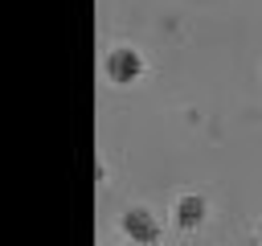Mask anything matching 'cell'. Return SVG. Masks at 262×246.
<instances>
[{
	"label": "cell",
	"mask_w": 262,
	"mask_h": 246,
	"mask_svg": "<svg viewBox=\"0 0 262 246\" xmlns=\"http://www.w3.org/2000/svg\"><path fill=\"white\" fill-rule=\"evenodd\" d=\"M127 230H131L135 238H151V221H147L143 213H131V217H127Z\"/></svg>",
	"instance_id": "6da1fadb"
},
{
	"label": "cell",
	"mask_w": 262,
	"mask_h": 246,
	"mask_svg": "<svg viewBox=\"0 0 262 246\" xmlns=\"http://www.w3.org/2000/svg\"><path fill=\"white\" fill-rule=\"evenodd\" d=\"M139 66H135V57H127V53H119L115 57V74H135Z\"/></svg>",
	"instance_id": "3957f363"
},
{
	"label": "cell",
	"mask_w": 262,
	"mask_h": 246,
	"mask_svg": "<svg viewBox=\"0 0 262 246\" xmlns=\"http://www.w3.org/2000/svg\"><path fill=\"white\" fill-rule=\"evenodd\" d=\"M180 221H184V225L201 221V201H184V205H180Z\"/></svg>",
	"instance_id": "7a4b0ae2"
}]
</instances>
